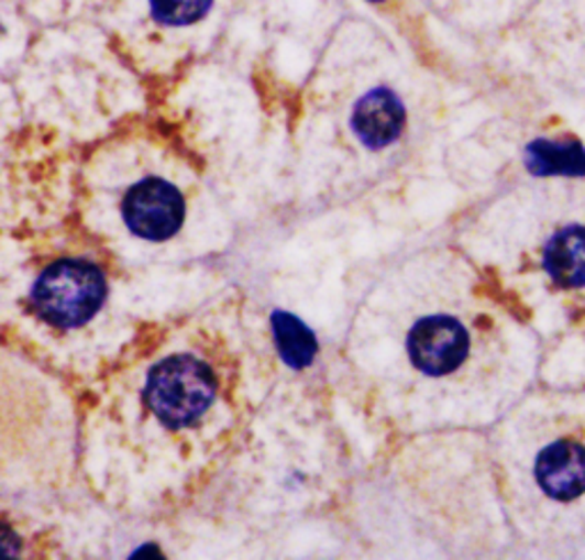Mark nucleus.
Segmentation results:
<instances>
[{"label": "nucleus", "mask_w": 585, "mask_h": 560, "mask_svg": "<svg viewBox=\"0 0 585 560\" xmlns=\"http://www.w3.org/2000/svg\"><path fill=\"white\" fill-rule=\"evenodd\" d=\"M521 204L517 275L553 334L585 326V190Z\"/></svg>", "instance_id": "obj_2"}, {"label": "nucleus", "mask_w": 585, "mask_h": 560, "mask_svg": "<svg viewBox=\"0 0 585 560\" xmlns=\"http://www.w3.org/2000/svg\"><path fill=\"white\" fill-rule=\"evenodd\" d=\"M218 398V380L207 362L192 355H174L158 362L146 375L144 403L152 417L169 428L195 426Z\"/></svg>", "instance_id": "obj_3"}, {"label": "nucleus", "mask_w": 585, "mask_h": 560, "mask_svg": "<svg viewBox=\"0 0 585 560\" xmlns=\"http://www.w3.org/2000/svg\"><path fill=\"white\" fill-rule=\"evenodd\" d=\"M106 300V279L92 263L63 259L48 265L37 277L31 305L46 326L78 328L101 309Z\"/></svg>", "instance_id": "obj_4"}, {"label": "nucleus", "mask_w": 585, "mask_h": 560, "mask_svg": "<svg viewBox=\"0 0 585 560\" xmlns=\"http://www.w3.org/2000/svg\"><path fill=\"white\" fill-rule=\"evenodd\" d=\"M373 3H377V0H373Z\"/></svg>", "instance_id": "obj_11"}, {"label": "nucleus", "mask_w": 585, "mask_h": 560, "mask_svg": "<svg viewBox=\"0 0 585 560\" xmlns=\"http://www.w3.org/2000/svg\"><path fill=\"white\" fill-rule=\"evenodd\" d=\"M523 169L536 182L585 179V144L576 138H536L523 146Z\"/></svg>", "instance_id": "obj_7"}, {"label": "nucleus", "mask_w": 585, "mask_h": 560, "mask_svg": "<svg viewBox=\"0 0 585 560\" xmlns=\"http://www.w3.org/2000/svg\"><path fill=\"white\" fill-rule=\"evenodd\" d=\"M551 385L585 389V326L563 334L561 348L549 360Z\"/></svg>", "instance_id": "obj_9"}, {"label": "nucleus", "mask_w": 585, "mask_h": 560, "mask_svg": "<svg viewBox=\"0 0 585 560\" xmlns=\"http://www.w3.org/2000/svg\"><path fill=\"white\" fill-rule=\"evenodd\" d=\"M350 127L368 150H385L402 133L405 106L387 87H375L355 106Z\"/></svg>", "instance_id": "obj_6"}, {"label": "nucleus", "mask_w": 585, "mask_h": 560, "mask_svg": "<svg viewBox=\"0 0 585 560\" xmlns=\"http://www.w3.org/2000/svg\"><path fill=\"white\" fill-rule=\"evenodd\" d=\"M512 515L536 545L585 542V389L531 396L501 432Z\"/></svg>", "instance_id": "obj_1"}, {"label": "nucleus", "mask_w": 585, "mask_h": 560, "mask_svg": "<svg viewBox=\"0 0 585 560\" xmlns=\"http://www.w3.org/2000/svg\"><path fill=\"white\" fill-rule=\"evenodd\" d=\"M273 334H275V345L279 350V355L288 366L305 369L313 362L316 352H318V343H316L313 332L300 318L277 309L273 314Z\"/></svg>", "instance_id": "obj_8"}, {"label": "nucleus", "mask_w": 585, "mask_h": 560, "mask_svg": "<svg viewBox=\"0 0 585 560\" xmlns=\"http://www.w3.org/2000/svg\"><path fill=\"white\" fill-rule=\"evenodd\" d=\"M122 218L137 239L165 241L181 229L186 199L165 179H144L126 193Z\"/></svg>", "instance_id": "obj_5"}, {"label": "nucleus", "mask_w": 585, "mask_h": 560, "mask_svg": "<svg viewBox=\"0 0 585 560\" xmlns=\"http://www.w3.org/2000/svg\"><path fill=\"white\" fill-rule=\"evenodd\" d=\"M152 12L161 23L190 25L207 17L213 0H150Z\"/></svg>", "instance_id": "obj_10"}]
</instances>
